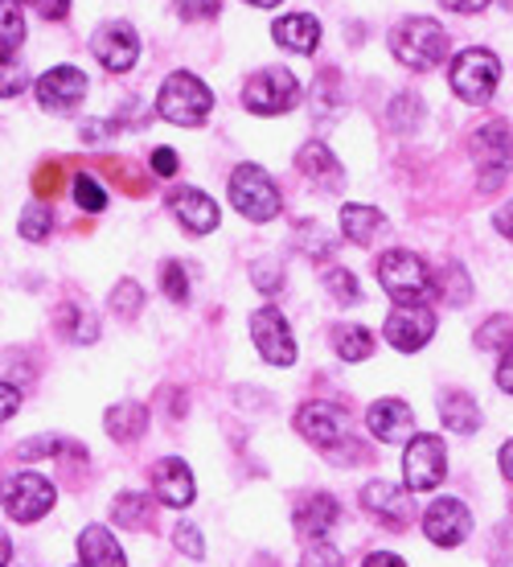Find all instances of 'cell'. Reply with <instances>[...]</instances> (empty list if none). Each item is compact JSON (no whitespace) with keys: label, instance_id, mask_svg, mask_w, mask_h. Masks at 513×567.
Here are the masks:
<instances>
[{"label":"cell","instance_id":"obj_35","mask_svg":"<svg viewBox=\"0 0 513 567\" xmlns=\"http://www.w3.org/2000/svg\"><path fill=\"white\" fill-rule=\"evenodd\" d=\"M165 292H169L172 305H186L189 300V271L181 268V264H165Z\"/></svg>","mask_w":513,"mask_h":567},{"label":"cell","instance_id":"obj_39","mask_svg":"<svg viewBox=\"0 0 513 567\" xmlns=\"http://www.w3.org/2000/svg\"><path fill=\"white\" fill-rule=\"evenodd\" d=\"M172 543L181 547L186 555H193V559H201L206 555V547H201V535H198V526H189V523H181L177 530H172Z\"/></svg>","mask_w":513,"mask_h":567},{"label":"cell","instance_id":"obj_16","mask_svg":"<svg viewBox=\"0 0 513 567\" xmlns=\"http://www.w3.org/2000/svg\"><path fill=\"white\" fill-rule=\"evenodd\" d=\"M366 424L383 444H402V440H415V415L402 399H378L370 412H366Z\"/></svg>","mask_w":513,"mask_h":567},{"label":"cell","instance_id":"obj_27","mask_svg":"<svg viewBox=\"0 0 513 567\" xmlns=\"http://www.w3.org/2000/svg\"><path fill=\"white\" fill-rule=\"evenodd\" d=\"M153 511H157V502H148L144 494L115 497V523L124 526V530H140V526H148L153 523Z\"/></svg>","mask_w":513,"mask_h":567},{"label":"cell","instance_id":"obj_47","mask_svg":"<svg viewBox=\"0 0 513 567\" xmlns=\"http://www.w3.org/2000/svg\"><path fill=\"white\" fill-rule=\"evenodd\" d=\"M440 4H448V9H457V13H481L489 0H440Z\"/></svg>","mask_w":513,"mask_h":567},{"label":"cell","instance_id":"obj_43","mask_svg":"<svg viewBox=\"0 0 513 567\" xmlns=\"http://www.w3.org/2000/svg\"><path fill=\"white\" fill-rule=\"evenodd\" d=\"M153 169H157V177H172L177 173V153L172 148H157L153 153Z\"/></svg>","mask_w":513,"mask_h":567},{"label":"cell","instance_id":"obj_37","mask_svg":"<svg viewBox=\"0 0 513 567\" xmlns=\"http://www.w3.org/2000/svg\"><path fill=\"white\" fill-rule=\"evenodd\" d=\"M112 305L119 317H136V309H140V288H136V280L119 284V288L112 292Z\"/></svg>","mask_w":513,"mask_h":567},{"label":"cell","instance_id":"obj_5","mask_svg":"<svg viewBox=\"0 0 513 567\" xmlns=\"http://www.w3.org/2000/svg\"><path fill=\"white\" fill-rule=\"evenodd\" d=\"M230 202L239 206L243 218L251 223H271L280 214V189L268 173L255 169V165H239L230 173Z\"/></svg>","mask_w":513,"mask_h":567},{"label":"cell","instance_id":"obj_29","mask_svg":"<svg viewBox=\"0 0 513 567\" xmlns=\"http://www.w3.org/2000/svg\"><path fill=\"white\" fill-rule=\"evenodd\" d=\"M337 354H342L345 362H366V358L374 354L370 329H362V326H345V329H337Z\"/></svg>","mask_w":513,"mask_h":567},{"label":"cell","instance_id":"obj_26","mask_svg":"<svg viewBox=\"0 0 513 567\" xmlns=\"http://www.w3.org/2000/svg\"><path fill=\"white\" fill-rule=\"evenodd\" d=\"M144 427H148L144 403H115L112 412H107V432L115 440H140Z\"/></svg>","mask_w":513,"mask_h":567},{"label":"cell","instance_id":"obj_46","mask_svg":"<svg viewBox=\"0 0 513 567\" xmlns=\"http://www.w3.org/2000/svg\"><path fill=\"white\" fill-rule=\"evenodd\" d=\"M493 223H498L501 235H510V239H513V202H505V206L493 214Z\"/></svg>","mask_w":513,"mask_h":567},{"label":"cell","instance_id":"obj_13","mask_svg":"<svg viewBox=\"0 0 513 567\" xmlns=\"http://www.w3.org/2000/svg\"><path fill=\"white\" fill-rule=\"evenodd\" d=\"M91 50H95V58H100L112 74H124V71H132V62L140 54V38H136V29H132L128 21H107V25L91 38Z\"/></svg>","mask_w":513,"mask_h":567},{"label":"cell","instance_id":"obj_7","mask_svg":"<svg viewBox=\"0 0 513 567\" xmlns=\"http://www.w3.org/2000/svg\"><path fill=\"white\" fill-rule=\"evenodd\" d=\"M448 473V453H443V440L440 436H419L407 444V456H402V477H407V489L415 494H428L443 482Z\"/></svg>","mask_w":513,"mask_h":567},{"label":"cell","instance_id":"obj_34","mask_svg":"<svg viewBox=\"0 0 513 567\" xmlns=\"http://www.w3.org/2000/svg\"><path fill=\"white\" fill-rule=\"evenodd\" d=\"M325 288L342 300V305H354L357 292H362V288H357V276H354V271H345V268H328L325 271Z\"/></svg>","mask_w":513,"mask_h":567},{"label":"cell","instance_id":"obj_14","mask_svg":"<svg viewBox=\"0 0 513 567\" xmlns=\"http://www.w3.org/2000/svg\"><path fill=\"white\" fill-rule=\"evenodd\" d=\"M296 427L304 440H313L321 449H337L349 432V415L337 403H304L296 412Z\"/></svg>","mask_w":513,"mask_h":567},{"label":"cell","instance_id":"obj_4","mask_svg":"<svg viewBox=\"0 0 513 567\" xmlns=\"http://www.w3.org/2000/svg\"><path fill=\"white\" fill-rule=\"evenodd\" d=\"M472 161L481 169V189H498L513 169V132L505 120H493L472 136Z\"/></svg>","mask_w":513,"mask_h":567},{"label":"cell","instance_id":"obj_50","mask_svg":"<svg viewBox=\"0 0 513 567\" xmlns=\"http://www.w3.org/2000/svg\"><path fill=\"white\" fill-rule=\"evenodd\" d=\"M17 399H21V395H17V386H13V383H4V415H13V412H17Z\"/></svg>","mask_w":513,"mask_h":567},{"label":"cell","instance_id":"obj_31","mask_svg":"<svg viewBox=\"0 0 513 567\" xmlns=\"http://www.w3.org/2000/svg\"><path fill=\"white\" fill-rule=\"evenodd\" d=\"M74 202L83 206L86 214H100L107 206V194H103V185L91 177V173H78L74 177Z\"/></svg>","mask_w":513,"mask_h":567},{"label":"cell","instance_id":"obj_45","mask_svg":"<svg viewBox=\"0 0 513 567\" xmlns=\"http://www.w3.org/2000/svg\"><path fill=\"white\" fill-rule=\"evenodd\" d=\"M38 9H42L45 21H57V17H66V9H71V0H33Z\"/></svg>","mask_w":513,"mask_h":567},{"label":"cell","instance_id":"obj_33","mask_svg":"<svg viewBox=\"0 0 513 567\" xmlns=\"http://www.w3.org/2000/svg\"><path fill=\"white\" fill-rule=\"evenodd\" d=\"M440 297H448L457 309H464L469 305V297H472V288H469V276H464V268H452L443 271V280H440Z\"/></svg>","mask_w":513,"mask_h":567},{"label":"cell","instance_id":"obj_25","mask_svg":"<svg viewBox=\"0 0 513 567\" xmlns=\"http://www.w3.org/2000/svg\"><path fill=\"white\" fill-rule=\"evenodd\" d=\"M386 227V214L383 210H374V206H345L342 210V230H345V239H354V243H374L378 239V230Z\"/></svg>","mask_w":513,"mask_h":567},{"label":"cell","instance_id":"obj_9","mask_svg":"<svg viewBox=\"0 0 513 567\" xmlns=\"http://www.w3.org/2000/svg\"><path fill=\"white\" fill-rule=\"evenodd\" d=\"M251 338H255V350L268 358L271 367H292L296 362V341H292V329H287L284 312L268 305L251 317Z\"/></svg>","mask_w":513,"mask_h":567},{"label":"cell","instance_id":"obj_1","mask_svg":"<svg viewBox=\"0 0 513 567\" xmlns=\"http://www.w3.org/2000/svg\"><path fill=\"white\" fill-rule=\"evenodd\" d=\"M390 54L399 58L407 71H431L443 54H448V33L440 21L431 17H407L395 33H390Z\"/></svg>","mask_w":513,"mask_h":567},{"label":"cell","instance_id":"obj_52","mask_svg":"<svg viewBox=\"0 0 513 567\" xmlns=\"http://www.w3.org/2000/svg\"><path fill=\"white\" fill-rule=\"evenodd\" d=\"M501 4H505V9H513V0H501Z\"/></svg>","mask_w":513,"mask_h":567},{"label":"cell","instance_id":"obj_51","mask_svg":"<svg viewBox=\"0 0 513 567\" xmlns=\"http://www.w3.org/2000/svg\"><path fill=\"white\" fill-rule=\"evenodd\" d=\"M247 4H255V9H275L280 0H247Z\"/></svg>","mask_w":513,"mask_h":567},{"label":"cell","instance_id":"obj_19","mask_svg":"<svg viewBox=\"0 0 513 567\" xmlns=\"http://www.w3.org/2000/svg\"><path fill=\"white\" fill-rule=\"evenodd\" d=\"M169 206H172V214H177V223L189 230V235H210V230L218 227V206H214V198H206L201 189H177L169 198Z\"/></svg>","mask_w":513,"mask_h":567},{"label":"cell","instance_id":"obj_3","mask_svg":"<svg viewBox=\"0 0 513 567\" xmlns=\"http://www.w3.org/2000/svg\"><path fill=\"white\" fill-rule=\"evenodd\" d=\"M378 280H383L386 297H395L399 305H419L436 288L428 264L411 251H386L378 259Z\"/></svg>","mask_w":513,"mask_h":567},{"label":"cell","instance_id":"obj_42","mask_svg":"<svg viewBox=\"0 0 513 567\" xmlns=\"http://www.w3.org/2000/svg\"><path fill=\"white\" fill-rule=\"evenodd\" d=\"M255 284L263 288V292H275V288L284 284V276H280V268H275V264H259V268H255Z\"/></svg>","mask_w":513,"mask_h":567},{"label":"cell","instance_id":"obj_17","mask_svg":"<svg viewBox=\"0 0 513 567\" xmlns=\"http://www.w3.org/2000/svg\"><path fill=\"white\" fill-rule=\"evenodd\" d=\"M362 506H366L378 523L390 526V530H399V526L411 523V502H407V494H402L399 485H390V482L366 485V489H362Z\"/></svg>","mask_w":513,"mask_h":567},{"label":"cell","instance_id":"obj_18","mask_svg":"<svg viewBox=\"0 0 513 567\" xmlns=\"http://www.w3.org/2000/svg\"><path fill=\"white\" fill-rule=\"evenodd\" d=\"M153 489H157V497L165 502V506L181 511V506H189V502H193V473H189L186 461L165 456V461H157V465H153Z\"/></svg>","mask_w":513,"mask_h":567},{"label":"cell","instance_id":"obj_11","mask_svg":"<svg viewBox=\"0 0 513 567\" xmlns=\"http://www.w3.org/2000/svg\"><path fill=\"white\" fill-rule=\"evenodd\" d=\"M436 333V312L428 305H395L390 317H386V341L411 354V350H423Z\"/></svg>","mask_w":513,"mask_h":567},{"label":"cell","instance_id":"obj_48","mask_svg":"<svg viewBox=\"0 0 513 567\" xmlns=\"http://www.w3.org/2000/svg\"><path fill=\"white\" fill-rule=\"evenodd\" d=\"M366 567H402V559H399V555L378 551V555H370V559H366Z\"/></svg>","mask_w":513,"mask_h":567},{"label":"cell","instance_id":"obj_32","mask_svg":"<svg viewBox=\"0 0 513 567\" xmlns=\"http://www.w3.org/2000/svg\"><path fill=\"white\" fill-rule=\"evenodd\" d=\"M510 338H513V321H510V317H489L485 326L477 329V346H481V350H501V346H505Z\"/></svg>","mask_w":513,"mask_h":567},{"label":"cell","instance_id":"obj_44","mask_svg":"<svg viewBox=\"0 0 513 567\" xmlns=\"http://www.w3.org/2000/svg\"><path fill=\"white\" fill-rule=\"evenodd\" d=\"M498 383H501V391H510L513 395V341H510V350H505V358H501V367H498Z\"/></svg>","mask_w":513,"mask_h":567},{"label":"cell","instance_id":"obj_6","mask_svg":"<svg viewBox=\"0 0 513 567\" xmlns=\"http://www.w3.org/2000/svg\"><path fill=\"white\" fill-rule=\"evenodd\" d=\"M498 79H501V62L489 50H464L452 62V91L464 103H485L498 91Z\"/></svg>","mask_w":513,"mask_h":567},{"label":"cell","instance_id":"obj_24","mask_svg":"<svg viewBox=\"0 0 513 567\" xmlns=\"http://www.w3.org/2000/svg\"><path fill=\"white\" fill-rule=\"evenodd\" d=\"M440 415H443V424L452 427V436H477V432H481V424H485L481 408H477L469 395H448V399H443Z\"/></svg>","mask_w":513,"mask_h":567},{"label":"cell","instance_id":"obj_15","mask_svg":"<svg viewBox=\"0 0 513 567\" xmlns=\"http://www.w3.org/2000/svg\"><path fill=\"white\" fill-rule=\"evenodd\" d=\"M83 95H86V74L78 66H54L38 83V100L50 112H74L83 103Z\"/></svg>","mask_w":513,"mask_h":567},{"label":"cell","instance_id":"obj_30","mask_svg":"<svg viewBox=\"0 0 513 567\" xmlns=\"http://www.w3.org/2000/svg\"><path fill=\"white\" fill-rule=\"evenodd\" d=\"M50 230H54V210H50V206H42V202L25 206V214H21V239L45 243V239H50Z\"/></svg>","mask_w":513,"mask_h":567},{"label":"cell","instance_id":"obj_12","mask_svg":"<svg viewBox=\"0 0 513 567\" xmlns=\"http://www.w3.org/2000/svg\"><path fill=\"white\" fill-rule=\"evenodd\" d=\"M469 530H472V514L460 497H440L423 514V535L436 547H460V543L469 539Z\"/></svg>","mask_w":513,"mask_h":567},{"label":"cell","instance_id":"obj_41","mask_svg":"<svg viewBox=\"0 0 513 567\" xmlns=\"http://www.w3.org/2000/svg\"><path fill=\"white\" fill-rule=\"evenodd\" d=\"M33 185H38L42 198H54V194H62V169H57V165H42L38 177H33Z\"/></svg>","mask_w":513,"mask_h":567},{"label":"cell","instance_id":"obj_28","mask_svg":"<svg viewBox=\"0 0 513 567\" xmlns=\"http://www.w3.org/2000/svg\"><path fill=\"white\" fill-rule=\"evenodd\" d=\"M57 326L66 329V338L78 341V346H86V341L100 338V321H95V312L83 309V305H66L62 309V321Z\"/></svg>","mask_w":513,"mask_h":567},{"label":"cell","instance_id":"obj_21","mask_svg":"<svg viewBox=\"0 0 513 567\" xmlns=\"http://www.w3.org/2000/svg\"><path fill=\"white\" fill-rule=\"evenodd\" d=\"M271 38L292 54H313L316 42H321V21L313 13H287L271 25Z\"/></svg>","mask_w":513,"mask_h":567},{"label":"cell","instance_id":"obj_49","mask_svg":"<svg viewBox=\"0 0 513 567\" xmlns=\"http://www.w3.org/2000/svg\"><path fill=\"white\" fill-rule=\"evenodd\" d=\"M498 461H501V473H505V477L513 482V440H510V444H501V456H498Z\"/></svg>","mask_w":513,"mask_h":567},{"label":"cell","instance_id":"obj_2","mask_svg":"<svg viewBox=\"0 0 513 567\" xmlns=\"http://www.w3.org/2000/svg\"><path fill=\"white\" fill-rule=\"evenodd\" d=\"M210 107H214V95H210L206 83L193 79V74H169L157 95V112L165 115L169 124H181V128L201 124V120L210 115Z\"/></svg>","mask_w":513,"mask_h":567},{"label":"cell","instance_id":"obj_53","mask_svg":"<svg viewBox=\"0 0 513 567\" xmlns=\"http://www.w3.org/2000/svg\"><path fill=\"white\" fill-rule=\"evenodd\" d=\"M9 4H17V0H9Z\"/></svg>","mask_w":513,"mask_h":567},{"label":"cell","instance_id":"obj_38","mask_svg":"<svg viewBox=\"0 0 513 567\" xmlns=\"http://www.w3.org/2000/svg\"><path fill=\"white\" fill-rule=\"evenodd\" d=\"M300 567H342V555H337V547H328V543H316V547L304 551Z\"/></svg>","mask_w":513,"mask_h":567},{"label":"cell","instance_id":"obj_22","mask_svg":"<svg viewBox=\"0 0 513 567\" xmlns=\"http://www.w3.org/2000/svg\"><path fill=\"white\" fill-rule=\"evenodd\" d=\"M296 169L304 173L308 182L321 185V189H337V185H342V165H337V156L328 153V144H321V141H308L300 148Z\"/></svg>","mask_w":513,"mask_h":567},{"label":"cell","instance_id":"obj_40","mask_svg":"<svg viewBox=\"0 0 513 567\" xmlns=\"http://www.w3.org/2000/svg\"><path fill=\"white\" fill-rule=\"evenodd\" d=\"M222 9V0H177V13L189 17V21H206Z\"/></svg>","mask_w":513,"mask_h":567},{"label":"cell","instance_id":"obj_8","mask_svg":"<svg viewBox=\"0 0 513 567\" xmlns=\"http://www.w3.org/2000/svg\"><path fill=\"white\" fill-rule=\"evenodd\" d=\"M247 107L255 115H280V112H292L300 100V83L296 74L284 71V66H271V71L255 74L243 91Z\"/></svg>","mask_w":513,"mask_h":567},{"label":"cell","instance_id":"obj_23","mask_svg":"<svg viewBox=\"0 0 513 567\" xmlns=\"http://www.w3.org/2000/svg\"><path fill=\"white\" fill-rule=\"evenodd\" d=\"M78 555H83V567H128L124 547L103 526H86L83 535H78Z\"/></svg>","mask_w":513,"mask_h":567},{"label":"cell","instance_id":"obj_10","mask_svg":"<svg viewBox=\"0 0 513 567\" xmlns=\"http://www.w3.org/2000/svg\"><path fill=\"white\" fill-rule=\"evenodd\" d=\"M57 502L54 485L45 482L42 473H17L4 494V511L17 523H38L42 514H50V506Z\"/></svg>","mask_w":513,"mask_h":567},{"label":"cell","instance_id":"obj_20","mask_svg":"<svg viewBox=\"0 0 513 567\" xmlns=\"http://www.w3.org/2000/svg\"><path fill=\"white\" fill-rule=\"evenodd\" d=\"M292 523L304 539H325L333 523H337V502L328 494H308L304 502H296V511H292Z\"/></svg>","mask_w":513,"mask_h":567},{"label":"cell","instance_id":"obj_36","mask_svg":"<svg viewBox=\"0 0 513 567\" xmlns=\"http://www.w3.org/2000/svg\"><path fill=\"white\" fill-rule=\"evenodd\" d=\"M21 42H25V21H21L17 9H4V62H13Z\"/></svg>","mask_w":513,"mask_h":567}]
</instances>
